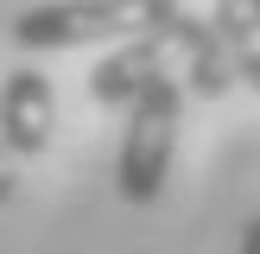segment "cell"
<instances>
[{"label": "cell", "instance_id": "52a82bcc", "mask_svg": "<svg viewBox=\"0 0 260 254\" xmlns=\"http://www.w3.org/2000/svg\"><path fill=\"white\" fill-rule=\"evenodd\" d=\"M241 83H248V89H260V45H248V51H241Z\"/></svg>", "mask_w": 260, "mask_h": 254}, {"label": "cell", "instance_id": "8992f818", "mask_svg": "<svg viewBox=\"0 0 260 254\" xmlns=\"http://www.w3.org/2000/svg\"><path fill=\"white\" fill-rule=\"evenodd\" d=\"M210 25L222 32V45L235 51H248L254 38H260V0H216V13H210Z\"/></svg>", "mask_w": 260, "mask_h": 254}, {"label": "cell", "instance_id": "9c48e42d", "mask_svg": "<svg viewBox=\"0 0 260 254\" xmlns=\"http://www.w3.org/2000/svg\"><path fill=\"white\" fill-rule=\"evenodd\" d=\"M241 254H260V216H248V229H241Z\"/></svg>", "mask_w": 260, "mask_h": 254}, {"label": "cell", "instance_id": "5b68a950", "mask_svg": "<svg viewBox=\"0 0 260 254\" xmlns=\"http://www.w3.org/2000/svg\"><path fill=\"white\" fill-rule=\"evenodd\" d=\"M178 76H184V89L203 96V102L229 96V89L241 83V57L222 45V32H216L210 19H197V13H190L184 32H178Z\"/></svg>", "mask_w": 260, "mask_h": 254}, {"label": "cell", "instance_id": "ba28073f", "mask_svg": "<svg viewBox=\"0 0 260 254\" xmlns=\"http://www.w3.org/2000/svg\"><path fill=\"white\" fill-rule=\"evenodd\" d=\"M7 152H13V146H7V134H0V203L13 197V165H7Z\"/></svg>", "mask_w": 260, "mask_h": 254}, {"label": "cell", "instance_id": "277c9868", "mask_svg": "<svg viewBox=\"0 0 260 254\" xmlns=\"http://www.w3.org/2000/svg\"><path fill=\"white\" fill-rule=\"evenodd\" d=\"M51 127H57L51 76L32 70V64L7 70V83H0V134H7V146L19 152V159H38V152L51 146Z\"/></svg>", "mask_w": 260, "mask_h": 254}, {"label": "cell", "instance_id": "3957f363", "mask_svg": "<svg viewBox=\"0 0 260 254\" xmlns=\"http://www.w3.org/2000/svg\"><path fill=\"white\" fill-rule=\"evenodd\" d=\"M178 32H184V25H178ZM178 32L121 38V45H114L108 57L89 70V96H95L102 108H134V102L146 96L165 70H172V57H178Z\"/></svg>", "mask_w": 260, "mask_h": 254}, {"label": "cell", "instance_id": "6da1fadb", "mask_svg": "<svg viewBox=\"0 0 260 254\" xmlns=\"http://www.w3.org/2000/svg\"><path fill=\"white\" fill-rule=\"evenodd\" d=\"M190 19L184 0H38L13 19L19 51H70V45H121L146 32H178Z\"/></svg>", "mask_w": 260, "mask_h": 254}, {"label": "cell", "instance_id": "7a4b0ae2", "mask_svg": "<svg viewBox=\"0 0 260 254\" xmlns=\"http://www.w3.org/2000/svg\"><path fill=\"white\" fill-rule=\"evenodd\" d=\"M178 114H184V83L172 70L127 108V134H121V159H114V184L127 203H152L172 178V152H178Z\"/></svg>", "mask_w": 260, "mask_h": 254}]
</instances>
